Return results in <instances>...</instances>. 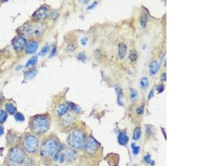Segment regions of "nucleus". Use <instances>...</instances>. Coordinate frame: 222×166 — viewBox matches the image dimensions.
<instances>
[{
	"mask_svg": "<svg viewBox=\"0 0 222 166\" xmlns=\"http://www.w3.org/2000/svg\"><path fill=\"white\" fill-rule=\"evenodd\" d=\"M37 72L36 70H35V69L30 70L26 73V74H25V77L26 79L27 80L32 79L35 77V76H36L37 74Z\"/></svg>",
	"mask_w": 222,
	"mask_h": 166,
	"instance_id": "4468645a",
	"label": "nucleus"
},
{
	"mask_svg": "<svg viewBox=\"0 0 222 166\" xmlns=\"http://www.w3.org/2000/svg\"><path fill=\"white\" fill-rule=\"evenodd\" d=\"M14 119L17 121H19V122H23L25 120V117L22 113H16L15 115H14Z\"/></svg>",
	"mask_w": 222,
	"mask_h": 166,
	"instance_id": "5701e85b",
	"label": "nucleus"
},
{
	"mask_svg": "<svg viewBox=\"0 0 222 166\" xmlns=\"http://www.w3.org/2000/svg\"><path fill=\"white\" fill-rule=\"evenodd\" d=\"M158 68H159V66H158L157 61L155 60H153L149 65V72H150V75H155L157 73Z\"/></svg>",
	"mask_w": 222,
	"mask_h": 166,
	"instance_id": "f8f14e48",
	"label": "nucleus"
},
{
	"mask_svg": "<svg viewBox=\"0 0 222 166\" xmlns=\"http://www.w3.org/2000/svg\"><path fill=\"white\" fill-rule=\"evenodd\" d=\"M38 46V43L36 41H31L26 46V52L28 54H32L36 51Z\"/></svg>",
	"mask_w": 222,
	"mask_h": 166,
	"instance_id": "1a4fd4ad",
	"label": "nucleus"
},
{
	"mask_svg": "<svg viewBox=\"0 0 222 166\" xmlns=\"http://www.w3.org/2000/svg\"><path fill=\"white\" fill-rule=\"evenodd\" d=\"M140 85L142 88H146L149 85V81L148 78L145 76L143 77L140 81Z\"/></svg>",
	"mask_w": 222,
	"mask_h": 166,
	"instance_id": "a211bd4d",
	"label": "nucleus"
},
{
	"mask_svg": "<svg viewBox=\"0 0 222 166\" xmlns=\"http://www.w3.org/2000/svg\"><path fill=\"white\" fill-rule=\"evenodd\" d=\"M66 147V146H65L64 144H61V145H59V146L58 147V151L60 152V151H62Z\"/></svg>",
	"mask_w": 222,
	"mask_h": 166,
	"instance_id": "c9c22d12",
	"label": "nucleus"
},
{
	"mask_svg": "<svg viewBox=\"0 0 222 166\" xmlns=\"http://www.w3.org/2000/svg\"><path fill=\"white\" fill-rule=\"evenodd\" d=\"M130 97L132 100L136 101L138 98V93L137 90L134 89H132L130 90Z\"/></svg>",
	"mask_w": 222,
	"mask_h": 166,
	"instance_id": "412c9836",
	"label": "nucleus"
},
{
	"mask_svg": "<svg viewBox=\"0 0 222 166\" xmlns=\"http://www.w3.org/2000/svg\"><path fill=\"white\" fill-rule=\"evenodd\" d=\"M39 144V139L34 135H28L23 141V146L29 153H33L37 150Z\"/></svg>",
	"mask_w": 222,
	"mask_h": 166,
	"instance_id": "20e7f679",
	"label": "nucleus"
},
{
	"mask_svg": "<svg viewBox=\"0 0 222 166\" xmlns=\"http://www.w3.org/2000/svg\"><path fill=\"white\" fill-rule=\"evenodd\" d=\"M56 50H57L56 48L55 47V48H53V49L52 50L51 54H50V55H51V57H53V56L55 55L56 53Z\"/></svg>",
	"mask_w": 222,
	"mask_h": 166,
	"instance_id": "4c0bfd02",
	"label": "nucleus"
},
{
	"mask_svg": "<svg viewBox=\"0 0 222 166\" xmlns=\"http://www.w3.org/2000/svg\"><path fill=\"white\" fill-rule=\"evenodd\" d=\"M48 10L46 7H41L36 11L33 14V16L37 18H43L46 17L48 14Z\"/></svg>",
	"mask_w": 222,
	"mask_h": 166,
	"instance_id": "9d476101",
	"label": "nucleus"
},
{
	"mask_svg": "<svg viewBox=\"0 0 222 166\" xmlns=\"http://www.w3.org/2000/svg\"><path fill=\"white\" fill-rule=\"evenodd\" d=\"M77 58L79 61H85L86 60V55L84 53H81L78 55Z\"/></svg>",
	"mask_w": 222,
	"mask_h": 166,
	"instance_id": "cd10ccee",
	"label": "nucleus"
},
{
	"mask_svg": "<svg viewBox=\"0 0 222 166\" xmlns=\"http://www.w3.org/2000/svg\"><path fill=\"white\" fill-rule=\"evenodd\" d=\"M157 89L158 92L159 93H162L164 91V89H165V86H164L163 85H160L159 86H158Z\"/></svg>",
	"mask_w": 222,
	"mask_h": 166,
	"instance_id": "7c9ffc66",
	"label": "nucleus"
},
{
	"mask_svg": "<svg viewBox=\"0 0 222 166\" xmlns=\"http://www.w3.org/2000/svg\"><path fill=\"white\" fill-rule=\"evenodd\" d=\"M127 51V46L123 42H121L118 44V57L122 59L124 57Z\"/></svg>",
	"mask_w": 222,
	"mask_h": 166,
	"instance_id": "9b49d317",
	"label": "nucleus"
},
{
	"mask_svg": "<svg viewBox=\"0 0 222 166\" xmlns=\"http://www.w3.org/2000/svg\"><path fill=\"white\" fill-rule=\"evenodd\" d=\"M26 44V40L22 37H18L12 41V45L16 51H21L25 48Z\"/></svg>",
	"mask_w": 222,
	"mask_h": 166,
	"instance_id": "6e6552de",
	"label": "nucleus"
},
{
	"mask_svg": "<svg viewBox=\"0 0 222 166\" xmlns=\"http://www.w3.org/2000/svg\"><path fill=\"white\" fill-rule=\"evenodd\" d=\"M20 30H21V34L23 35H28L33 34L38 36V35H41L43 33V28L41 26H36L32 27L31 25L26 24V25L22 26Z\"/></svg>",
	"mask_w": 222,
	"mask_h": 166,
	"instance_id": "39448f33",
	"label": "nucleus"
},
{
	"mask_svg": "<svg viewBox=\"0 0 222 166\" xmlns=\"http://www.w3.org/2000/svg\"><path fill=\"white\" fill-rule=\"evenodd\" d=\"M57 148V142L55 139H48L42 145L41 148V154L46 157H50L55 153Z\"/></svg>",
	"mask_w": 222,
	"mask_h": 166,
	"instance_id": "7ed1b4c3",
	"label": "nucleus"
},
{
	"mask_svg": "<svg viewBox=\"0 0 222 166\" xmlns=\"http://www.w3.org/2000/svg\"><path fill=\"white\" fill-rule=\"evenodd\" d=\"M4 133V128L3 127L0 126V136L2 135Z\"/></svg>",
	"mask_w": 222,
	"mask_h": 166,
	"instance_id": "58836bf2",
	"label": "nucleus"
},
{
	"mask_svg": "<svg viewBox=\"0 0 222 166\" xmlns=\"http://www.w3.org/2000/svg\"><path fill=\"white\" fill-rule=\"evenodd\" d=\"M65 160V154L62 153L61 154L60 157H59V161L61 163H63Z\"/></svg>",
	"mask_w": 222,
	"mask_h": 166,
	"instance_id": "473e14b6",
	"label": "nucleus"
},
{
	"mask_svg": "<svg viewBox=\"0 0 222 166\" xmlns=\"http://www.w3.org/2000/svg\"><path fill=\"white\" fill-rule=\"evenodd\" d=\"M77 156V152L74 150H71L69 151L67 153V157L70 161H73L76 158Z\"/></svg>",
	"mask_w": 222,
	"mask_h": 166,
	"instance_id": "dca6fc26",
	"label": "nucleus"
},
{
	"mask_svg": "<svg viewBox=\"0 0 222 166\" xmlns=\"http://www.w3.org/2000/svg\"><path fill=\"white\" fill-rule=\"evenodd\" d=\"M85 136L79 130H74L71 132L68 137V143L73 148L80 149L82 147Z\"/></svg>",
	"mask_w": 222,
	"mask_h": 166,
	"instance_id": "f03ea898",
	"label": "nucleus"
},
{
	"mask_svg": "<svg viewBox=\"0 0 222 166\" xmlns=\"http://www.w3.org/2000/svg\"><path fill=\"white\" fill-rule=\"evenodd\" d=\"M87 40H88V38L87 37H84L82 39L81 42V44L82 46H85L86 44L87 43Z\"/></svg>",
	"mask_w": 222,
	"mask_h": 166,
	"instance_id": "2f4dec72",
	"label": "nucleus"
},
{
	"mask_svg": "<svg viewBox=\"0 0 222 166\" xmlns=\"http://www.w3.org/2000/svg\"><path fill=\"white\" fill-rule=\"evenodd\" d=\"M68 105L70 107L71 109L72 110L75 111L76 113H79V111H80L79 108L78 107L77 105H76L74 104L71 103V102H69Z\"/></svg>",
	"mask_w": 222,
	"mask_h": 166,
	"instance_id": "a878e982",
	"label": "nucleus"
},
{
	"mask_svg": "<svg viewBox=\"0 0 222 166\" xmlns=\"http://www.w3.org/2000/svg\"><path fill=\"white\" fill-rule=\"evenodd\" d=\"M145 161H146V162H150V161H151L150 159V157L149 156L145 157Z\"/></svg>",
	"mask_w": 222,
	"mask_h": 166,
	"instance_id": "ea45409f",
	"label": "nucleus"
},
{
	"mask_svg": "<svg viewBox=\"0 0 222 166\" xmlns=\"http://www.w3.org/2000/svg\"><path fill=\"white\" fill-rule=\"evenodd\" d=\"M141 129H140L139 127H137L135 130H134L133 139H134V140H138V139L140 138V137H141Z\"/></svg>",
	"mask_w": 222,
	"mask_h": 166,
	"instance_id": "aec40b11",
	"label": "nucleus"
},
{
	"mask_svg": "<svg viewBox=\"0 0 222 166\" xmlns=\"http://www.w3.org/2000/svg\"><path fill=\"white\" fill-rule=\"evenodd\" d=\"M37 60H38V57L37 56H35V57H33L32 58H31V59H29V60L27 61V63H26V66L28 67L29 66H33L36 64V62L37 61Z\"/></svg>",
	"mask_w": 222,
	"mask_h": 166,
	"instance_id": "6ab92c4d",
	"label": "nucleus"
},
{
	"mask_svg": "<svg viewBox=\"0 0 222 166\" xmlns=\"http://www.w3.org/2000/svg\"><path fill=\"white\" fill-rule=\"evenodd\" d=\"M98 143L92 137L87 139L85 145V150L88 153H93L98 147Z\"/></svg>",
	"mask_w": 222,
	"mask_h": 166,
	"instance_id": "0eeeda50",
	"label": "nucleus"
},
{
	"mask_svg": "<svg viewBox=\"0 0 222 166\" xmlns=\"http://www.w3.org/2000/svg\"><path fill=\"white\" fill-rule=\"evenodd\" d=\"M31 128L35 133H44L49 128V122L46 117L42 116L35 117L31 121Z\"/></svg>",
	"mask_w": 222,
	"mask_h": 166,
	"instance_id": "f257e3e1",
	"label": "nucleus"
},
{
	"mask_svg": "<svg viewBox=\"0 0 222 166\" xmlns=\"http://www.w3.org/2000/svg\"><path fill=\"white\" fill-rule=\"evenodd\" d=\"M143 111H144V106H139L138 108H137V109H136V113L139 115L142 114Z\"/></svg>",
	"mask_w": 222,
	"mask_h": 166,
	"instance_id": "c756f323",
	"label": "nucleus"
},
{
	"mask_svg": "<svg viewBox=\"0 0 222 166\" xmlns=\"http://www.w3.org/2000/svg\"><path fill=\"white\" fill-rule=\"evenodd\" d=\"M128 141V137L124 132H121L118 136L119 143L122 145H126Z\"/></svg>",
	"mask_w": 222,
	"mask_h": 166,
	"instance_id": "ddd939ff",
	"label": "nucleus"
},
{
	"mask_svg": "<svg viewBox=\"0 0 222 166\" xmlns=\"http://www.w3.org/2000/svg\"><path fill=\"white\" fill-rule=\"evenodd\" d=\"M59 152H57L56 153L55 155V156H54V158H53L54 161H55V162H57V161H58V159H59Z\"/></svg>",
	"mask_w": 222,
	"mask_h": 166,
	"instance_id": "72a5a7b5",
	"label": "nucleus"
},
{
	"mask_svg": "<svg viewBox=\"0 0 222 166\" xmlns=\"http://www.w3.org/2000/svg\"><path fill=\"white\" fill-rule=\"evenodd\" d=\"M153 95H154V91L153 90H152H152H150V92L148 94V99L149 100L150 99L152 98L153 96Z\"/></svg>",
	"mask_w": 222,
	"mask_h": 166,
	"instance_id": "f704fd0d",
	"label": "nucleus"
},
{
	"mask_svg": "<svg viewBox=\"0 0 222 166\" xmlns=\"http://www.w3.org/2000/svg\"><path fill=\"white\" fill-rule=\"evenodd\" d=\"M68 110V107L64 104H61L58 107L57 113L59 115H62L67 113Z\"/></svg>",
	"mask_w": 222,
	"mask_h": 166,
	"instance_id": "2eb2a0df",
	"label": "nucleus"
},
{
	"mask_svg": "<svg viewBox=\"0 0 222 166\" xmlns=\"http://www.w3.org/2000/svg\"><path fill=\"white\" fill-rule=\"evenodd\" d=\"M138 58V54L136 52V50H132V51L130 53V54L129 55V58L131 61H136L137 59Z\"/></svg>",
	"mask_w": 222,
	"mask_h": 166,
	"instance_id": "b1692460",
	"label": "nucleus"
},
{
	"mask_svg": "<svg viewBox=\"0 0 222 166\" xmlns=\"http://www.w3.org/2000/svg\"><path fill=\"white\" fill-rule=\"evenodd\" d=\"M132 149H133V153L134 154H137L138 153L139 151V147L136 146L134 143H132Z\"/></svg>",
	"mask_w": 222,
	"mask_h": 166,
	"instance_id": "c85d7f7f",
	"label": "nucleus"
},
{
	"mask_svg": "<svg viewBox=\"0 0 222 166\" xmlns=\"http://www.w3.org/2000/svg\"><path fill=\"white\" fill-rule=\"evenodd\" d=\"M9 158L11 161L17 163L23 162L25 158L24 152L18 147H14L10 151L9 153Z\"/></svg>",
	"mask_w": 222,
	"mask_h": 166,
	"instance_id": "423d86ee",
	"label": "nucleus"
},
{
	"mask_svg": "<svg viewBox=\"0 0 222 166\" xmlns=\"http://www.w3.org/2000/svg\"><path fill=\"white\" fill-rule=\"evenodd\" d=\"M6 109L7 112L10 113V114H14L16 111V108L12 104H7L6 105Z\"/></svg>",
	"mask_w": 222,
	"mask_h": 166,
	"instance_id": "f3484780",
	"label": "nucleus"
},
{
	"mask_svg": "<svg viewBox=\"0 0 222 166\" xmlns=\"http://www.w3.org/2000/svg\"><path fill=\"white\" fill-rule=\"evenodd\" d=\"M49 50H50V46H44L43 48H42V50H41V52H40V55H45L47 53V52L49 51Z\"/></svg>",
	"mask_w": 222,
	"mask_h": 166,
	"instance_id": "bb28decb",
	"label": "nucleus"
},
{
	"mask_svg": "<svg viewBox=\"0 0 222 166\" xmlns=\"http://www.w3.org/2000/svg\"><path fill=\"white\" fill-rule=\"evenodd\" d=\"M147 15L145 13H143L142 15L141 18V26L144 28L145 27V26H146V24H147Z\"/></svg>",
	"mask_w": 222,
	"mask_h": 166,
	"instance_id": "393cba45",
	"label": "nucleus"
},
{
	"mask_svg": "<svg viewBox=\"0 0 222 166\" xmlns=\"http://www.w3.org/2000/svg\"><path fill=\"white\" fill-rule=\"evenodd\" d=\"M97 5V3L96 2H94L93 3L92 5H91V6H88V7L87 8V9H88V10H91V9H92L93 8H94V7L96 6Z\"/></svg>",
	"mask_w": 222,
	"mask_h": 166,
	"instance_id": "e433bc0d",
	"label": "nucleus"
},
{
	"mask_svg": "<svg viewBox=\"0 0 222 166\" xmlns=\"http://www.w3.org/2000/svg\"><path fill=\"white\" fill-rule=\"evenodd\" d=\"M7 117V113L4 111L0 112V124H3L6 120Z\"/></svg>",
	"mask_w": 222,
	"mask_h": 166,
	"instance_id": "4be33fe9",
	"label": "nucleus"
},
{
	"mask_svg": "<svg viewBox=\"0 0 222 166\" xmlns=\"http://www.w3.org/2000/svg\"><path fill=\"white\" fill-rule=\"evenodd\" d=\"M162 80L163 81H165L166 80V74L164 73L162 75Z\"/></svg>",
	"mask_w": 222,
	"mask_h": 166,
	"instance_id": "a19ab883",
	"label": "nucleus"
}]
</instances>
